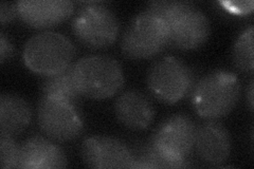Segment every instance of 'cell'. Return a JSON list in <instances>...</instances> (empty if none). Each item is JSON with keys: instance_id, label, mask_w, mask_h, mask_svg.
Masks as SVG:
<instances>
[{"instance_id": "1", "label": "cell", "mask_w": 254, "mask_h": 169, "mask_svg": "<svg viewBox=\"0 0 254 169\" xmlns=\"http://www.w3.org/2000/svg\"><path fill=\"white\" fill-rule=\"evenodd\" d=\"M241 92L242 85L235 73L215 70L197 80L190 92V102L200 117L217 119L235 108Z\"/></svg>"}, {"instance_id": "2", "label": "cell", "mask_w": 254, "mask_h": 169, "mask_svg": "<svg viewBox=\"0 0 254 169\" xmlns=\"http://www.w3.org/2000/svg\"><path fill=\"white\" fill-rule=\"evenodd\" d=\"M73 73L79 92L91 100L113 98L124 85L121 63L108 55H87L73 63Z\"/></svg>"}, {"instance_id": "3", "label": "cell", "mask_w": 254, "mask_h": 169, "mask_svg": "<svg viewBox=\"0 0 254 169\" xmlns=\"http://www.w3.org/2000/svg\"><path fill=\"white\" fill-rule=\"evenodd\" d=\"M75 56L71 40L59 32H42L32 36L22 50L26 67L36 74L48 76L70 66Z\"/></svg>"}, {"instance_id": "4", "label": "cell", "mask_w": 254, "mask_h": 169, "mask_svg": "<svg viewBox=\"0 0 254 169\" xmlns=\"http://www.w3.org/2000/svg\"><path fill=\"white\" fill-rule=\"evenodd\" d=\"M170 46V30L157 15L141 12L129 21L121 38L122 53L130 59H148Z\"/></svg>"}, {"instance_id": "5", "label": "cell", "mask_w": 254, "mask_h": 169, "mask_svg": "<svg viewBox=\"0 0 254 169\" xmlns=\"http://www.w3.org/2000/svg\"><path fill=\"white\" fill-rule=\"evenodd\" d=\"M148 90L161 103L174 105L186 99L196 84L193 69L175 56H164L149 67Z\"/></svg>"}, {"instance_id": "6", "label": "cell", "mask_w": 254, "mask_h": 169, "mask_svg": "<svg viewBox=\"0 0 254 169\" xmlns=\"http://www.w3.org/2000/svg\"><path fill=\"white\" fill-rule=\"evenodd\" d=\"M75 14L71 23L75 38L89 49H105L114 45L120 31L117 15L106 2L88 1Z\"/></svg>"}, {"instance_id": "7", "label": "cell", "mask_w": 254, "mask_h": 169, "mask_svg": "<svg viewBox=\"0 0 254 169\" xmlns=\"http://www.w3.org/2000/svg\"><path fill=\"white\" fill-rule=\"evenodd\" d=\"M37 123L45 135L57 142L75 140L85 128L77 106L46 95L37 104Z\"/></svg>"}, {"instance_id": "8", "label": "cell", "mask_w": 254, "mask_h": 169, "mask_svg": "<svg viewBox=\"0 0 254 169\" xmlns=\"http://www.w3.org/2000/svg\"><path fill=\"white\" fill-rule=\"evenodd\" d=\"M196 125L186 113L166 117L154 131L152 142L164 154L175 159L188 160L194 149Z\"/></svg>"}, {"instance_id": "9", "label": "cell", "mask_w": 254, "mask_h": 169, "mask_svg": "<svg viewBox=\"0 0 254 169\" xmlns=\"http://www.w3.org/2000/svg\"><path fill=\"white\" fill-rule=\"evenodd\" d=\"M84 163L94 169L131 168L134 155L127 145L114 136L94 135L86 139L81 147Z\"/></svg>"}, {"instance_id": "10", "label": "cell", "mask_w": 254, "mask_h": 169, "mask_svg": "<svg viewBox=\"0 0 254 169\" xmlns=\"http://www.w3.org/2000/svg\"><path fill=\"white\" fill-rule=\"evenodd\" d=\"M194 148L204 163L221 166L231 156V134L217 119H206L196 127Z\"/></svg>"}, {"instance_id": "11", "label": "cell", "mask_w": 254, "mask_h": 169, "mask_svg": "<svg viewBox=\"0 0 254 169\" xmlns=\"http://www.w3.org/2000/svg\"><path fill=\"white\" fill-rule=\"evenodd\" d=\"M74 12L70 0H21L19 18L31 28L49 29L67 20Z\"/></svg>"}, {"instance_id": "12", "label": "cell", "mask_w": 254, "mask_h": 169, "mask_svg": "<svg viewBox=\"0 0 254 169\" xmlns=\"http://www.w3.org/2000/svg\"><path fill=\"white\" fill-rule=\"evenodd\" d=\"M115 114L119 123L128 129L145 130L153 124L156 109L147 95L139 90L122 92L115 102Z\"/></svg>"}, {"instance_id": "13", "label": "cell", "mask_w": 254, "mask_h": 169, "mask_svg": "<svg viewBox=\"0 0 254 169\" xmlns=\"http://www.w3.org/2000/svg\"><path fill=\"white\" fill-rule=\"evenodd\" d=\"M67 165L68 161L64 150L45 136H31L19 146L17 168L52 169L65 168Z\"/></svg>"}, {"instance_id": "14", "label": "cell", "mask_w": 254, "mask_h": 169, "mask_svg": "<svg viewBox=\"0 0 254 169\" xmlns=\"http://www.w3.org/2000/svg\"><path fill=\"white\" fill-rule=\"evenodd\" d=\"M210 34L209 18L203 12L194 9L170 28V46L181 51L196 50L208 42Z\"/></svg>"}, {"instance_id": "15", "label": "cell", "mask_w": 254, "mask_h": 169, "mask_svg": "<svg viewBox=\"0 0 254 169\" xmlns=\"http://www.w3.org/2000/svg\"><path fill=\"white\" fill-rule=\"evenodd\" d=\"M32 119L30 104L15 93L0 95V133L15 136L25 131Z\"/></svg>"}, {"instance_id": "16", "label": "cell", "mask_w": 254, "mask_h": 169, "mask_svg": "<svg viewBox=\"0 0 254 169\" xmlns=\"http://www.w3.org/2000/svg\"><path fill=\"white\" fill-rule=\"evenodd\" d=\"M43 95L63 100L77 106L83 95L79 92L73 73V63L58 72L45 76L42 83Z\"/></svg>"}, {"instance_id": "17", "label": "cell", "mask_w": 254, "mask_h": 169, "mask_svg": "<svg viewBox=\"0 0 254 169\" xmlns=\"http://www.w3.org/2000/svg\"><path fill=\"white\" fill-rule=\"evenodd\" d=\"M188 160L175 159L164 154L149 141L134 156L133 169H155V168H186L190 167Z\"/></svg>"}, {"instance_id": "18", "label": "cell", "mask_w": 254, "mask_h": 169, "mask_svg": "<svg viewBox=\"0 0 254 169\" xmlns=\"http://www.w3.org/2000/svg\"><path fill=\"white\" fill-rule=\"evenodd\" d=\"M196 9L195 4L190 1H178V0H168V1H152L147 3L146 11L160 17L166 26L170 28L181 18L185 14Z\"/></svg>"}, {"instance_id": "19", "label": "cell", "mask_w": 254, "mask_h": 169, "mask_svg": "<svg viewBox=\"0 0 254 169\" xmlns=\"http://www.w3.org/2000/svg\"><path fill=\"white\" fill-rule=\"evenodd\" d=\"M234 66L243 72H252L253 62V27L244 30L237 37L232 50Z\"/></svg>"}, {"instance_id": "20", "label": "cell", "mask_w": 254, "mask_h": 169, "mask_svg": "<svg viewBox=\"0 0 254 169\" xmlns=\"http://www.w3.org/2000/svg\"><path fill=\"white\" fill-rule=\"evenodd\" d=\"M19 158V145L14 136L0 133V161L2 169L17 168Z\"/></svg>"}, {"instance_id": "21", "label": "cell", "mask_w": 254, "mask_h": 169, "mask_svg": "<svg viewBox=\"0 0 254 169\" xmlns=\"http://www.w3.org/2000/svg\"><path fill=\"white\" fill-rule=\"evenodd\" d=\"M19 17L18 2H1L0 3V21L1 25Z\"/></svg>"}, {"instance_id": "22", "label": "cell", "mask_w": 254, "mask_h": 169, "mask_svg": "<svg viewBox=\"0 0 254 169\" xmlns=\"http://www.w3.org/2000/svg\"><path fill=\"white\" fill-rule=\"evenodd\" d=\"M224 9L233 14H248L253 10V1H224L219 2Z\"/></svg>"}, {"instance_id": "23", "label": "cell", "mask_w": 254, "mask_h": 169, "mask_svg": "<svg viewBox=\"0 0 254 169\" xmlns=\"http://www.w3.org/2000/svg\"><path fill=\"white\" fill-rule=\"evenodd\" d=\"M14 53V48L12 43L10 42L3 32L0 33V62L4 63L6 60H9Z\"/></svg>"}, {"instance_id": "24", "label": "cell", "mask_w": 254, "mask_h": 169, "mask_svg": "<svg viewBox=\"0 0 254 169\" xmlns=\"http://www.w3.org/2000/svg\"><path fill=\"white\" fill-rule=\"evenodd\" d=\"M248 103H249V109L253 111V79H251L249 88H248Z\"/></svg>"}]
</instances>
